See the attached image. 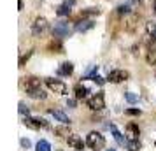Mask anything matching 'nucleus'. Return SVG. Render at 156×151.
<instances>
[{
    "mask_svg": "<svg viewBox=\"0 0 156 151\" xmlns=\"http://www.w3.org/2000/svg\"><path fill=\"white\" fill-rule=\"evenodd\" d=\"M48 30V20L46 18H37L35 23H34V27H32V32H34V35H42L44 32Z\"/></svg>",
    "mask_w": 156,
    "mask_h": 151,
    "instance_id": "nucleus-5",
    "label": "nucleus"
},
{
    "mask_svg": "<svg viewBox=\"0 0 156 151\" xmlns=\"http://www.w3.org/2000/svg\"><path fill=\"white\" fill-rule=\"evenodd\" d=\"M90 79H93V81H95V83H97V84H100V86H102V84L105 83V79H104V77H100L98 74H95V76H91Z\"/></svg>",
    "mask_w": 156,
    "mask_h": 151,
    "instance_id": "nucleus-24",
    "label": "nucleus"
},
{
    "mask_svg": "<svg viewBox=\"0 0 156 151\" xmlns=\"http://www.w3.org/2000/svg\"><path fill=\"white\" fill-rule=\"evenodd\" d=\"M74 93H76V99H79V100H81V99H84L86 95H88V88L83 86L81 83H77V84L74 86Z\"/></svg>",
    "mask_w": 156,
    "mask_h": 151,
    "instance_id": "nucleus-16",
    "label": "nucleus"
},
{
    "mask_svg": "<svg viewBox=\"0 0 156 151\" xmlns=\"http://www.w3.org/2000/svg\"><path fill=\"white\" fill-rule=\"evenodd\" d=\"M67 106H70V107H74V106H76V100H69V102H67Z\"/></svg>",
    "mask_w": 156,
    "mask_h": 151,
    "instance_id": "nucleus-30",
    "label": "nucleus"
},
{
    "mask_svg": "<svg viewBox=\"0 0 156 151\" xmlns=\"http://www.w3.org/2000/svg\"><path fill=\"white\" fill-rule=\"evenodd\" d=\"M67 142H69V146H72L74 149H84V142L81 141V137L79 135H69L67 137Z\"/></svg>",
    "mask_w": 156,
    "mask_h": 151,
    "instance_id": "nucleus-8",
    "label": "nucleus"
},
{
    "mask_svg": "<svg viewBox=\"0 0 156 151\" xmlns=\"http://www.w3.org/2000/svg\"><path fill=\"white\" fill-rule=\"evenodd\" d=\"M20 142H21L23 148H30V141H28V139H21Z\"/></svg>",
    "mask_w": 156,
    "mask_h": 151,
    "instance_id": "nucleus-28",
    "label": "nucleus"
},
{
    "mask_svg": "<svg viewBox=\"0 0 156 151\" xmlns=\"http://www.w3.org/2000/svg\"><path fill=\"white\" fill-rule=\"evenodd\" d=\"M126 132H128V139H139V135H140L139 125H135V123H128Z\"/></svg>",
    "mask_w": 156,
    "mask_h": 151,
    "instance_id": "nucleus-11",
    "label": "nucleus"
},
{
    "mask_svg": "<svg viewBox=\"0 0 156 151\" xmlns=\"http://www.w3.org/2000/svg\"><path fill=\"white\" fill-rule=\"evenodd\" d=\"M125 146H126L130 151H139L140 149V141H139V139H126V144H125Z\"/></svg>",
    "mask_w": 156,
    "mask_h": 151,
    "instance_id": "nucleus-19",
    "label": "nucleus"
},
{
    "mask_svg": "<svg viewBox=\"0 0 156 151\" xmlns=\"http://www.w3.org/2000/svg\"><path fill=\"white\" fill-rule=\"evenodd\" d=\"M27 95L32 97V99H37V100H44V99H46V93L42 92V88H32V90H27Z\"/></svg>",
    "mask_w": 156,
    "mask_h": 151,
    "instance_id": "nucleus-13",
    "label": "nucleus"
},
{
    "mask_svg": "<svg viewBox=\"0 0 156 151\" xmlns=\"http://www.w3.org/2000/svg\"><path fill=\"white\" fill-rule=\"evenodd\" d=\"M153 13L156 14V0H153Z\"/></svg>",
    "mask_w": 156,
    "mask_h": 151,
    "instance_id": "nucleus-32",
    "label": "nucleus"
},
{
    "mask_svg": "<svg viewBox=\"0 0 156 151\" xmlns=\"http://www.w3.org/2000/svg\"><path fill=\"white\" fill-rule=\"evenodd\" d=\"M20 113H21V114H27V116H28V107H27L23 102H20Z\"/></svg>",
    "mask_w": 156,
    "mask_h": 151,
    "instance_id": "nucleus-27",
    "label": "nucleus"
},
{
    "mask_svg": "<svg viewBox=\"0 0 156 151\" xmlns=\"http://www.w3.org/2000/svg\"><path fill=\"white\" fill-rule=\"evenodd\" d=\"M128 79V72L126 70H111L109 76H107V81L109 83H121V81Z\"/></svg>",
    "mask_w": 156,
    "mask_h": 151,
    "instance_id": "nucleus-7",
    "label": "nucleus"
},
{
    "mask_svg": "<svg viewBox=\"0 0 156 151\" xmlns=\"http://www.w3.org/2000/svg\"><path fill=\"white\" fill-rule=\"evenodd\" d=\"M125 99H126L130 104H135V102H139V95H135V93H125Z\"/></svg>",
    "mask_w": 156,
    "mask_h": 151,
    "instance_id": "nucleus-22",
    "label": "nucleus"
},
{
    "mask_svg": "<svg viewBox=\"0 0 156 151\" xmlns=\"http://www.w3.org/2000/svg\"><path fill=\"white\" fill-rule=\"evenodd\" d=\"M18 9H20V11L23 9V0H20V2H18Z\"/></svg>",
    "mask_w": 156,
    "mask_h": 151,
    "instance_id": "nucleus-31",
    "label": "nucleus"
},
{
    "mask_svg": "<svg viewBox=\"0 0 156 151\" xmlns=\"http://www.w3.org/2000/svg\"><path fill=\"white\" fill-rule=\"evenodd\" d=\"M146 60H147L149 65H156V42H153L149 46L147 55H146Z\"/></svg>",
    "mask_w": 156,
    "mask_h": 151,
    "instance_id": "nucleus-12",
    "label": "nucleus"
},
{
    "mask_svg": "<svg viewBox=\"0 0 156 151\" xmlns=\"http://www.w3.org/2000/svg\"><path fill=\"white\" fill-rule=\"evenodd\" d=\"M107 151H116V149H107Z\"/></svg>",
    "mask_w": 156,
    "mask_h": 151,
    "instance_id": "nucleus-33",
    "label": "nucleus"
},
{
    "mask_svg": "<svg viewBox=\"0 0 156 151\" xmlns=\"http://www.w3.org/2000/svg\"><path fill=\"white\" fill-rule=\"evenodd\" d=\"M147 34L151 37H156V25L154 23H147Z\"/></svg>",
    "mask_w": 156,
    "mask_h": 151,
    "instance_id": "nucleus-23",
    "label": "nucleus"
},
{
    "mask_svg": "<svg viewBox=\"0 0 156 151\" xmlns=\"http://www.w3.org/2000/svg\"><path fill=\"white\" fill-rule=\"evenodd\" d=\"M109 130L112 132L114 139H116V142L119 144V146H125V144H126V141H125V139H123V135H121V132L116 128V125H109Z\"/></svg>",
    "mask_w": 156,
    "mask_h": 151,
    "instance_id": "nucleus-14",
    "label": "nucleus"
},
{
    "mask_svg": "<svg viewBox=\"0 0 156 151\" xmlns=\"http://www.w3.org/2000/svg\"><path fill=\"white\" fill-rule=\"evenodd\" d=\"M30 56H32V51H28L27 55H23V56L20 58V67H23V65H25V62H27V60H28Z\"/></svg>",
    "mask_w": 156,
    "mask_h": 151,
    "instance_id": "nucleus-25",
    "label": "nucleus"
},
{
    "mask_svg": "<svg viewBox=\"0 0 156 151\" xmlns=\"http://www.w3.org/2000/svg\"><path fill=\"white\" fill-rule=\"evenodd\" d=\"M154 146H156V141H154Z\"/></svg>",
    "mask_w": 156,
    "mask_h": 151,
    "instance_id": "nucleus-34",
    "label": "nucleus"
},
{
    "mask_svg": "<svg viewBox=\"0 0 156 151\" xmlns=\"http://www.w3.org/2000/svg\"><path fill=\"white\" fill-rule=\"evenodd\" d=\"M25 86H27V90H32V88H41V81L37 79V77H28Z\"/></svg>",
    "mask_w": 156,
    "mask_h": 151,
    "instance_id": "nucleus-20",
    "label": "nucleus"
},
{
    "mask_svg": "<svg viewBox=\"0 0 156 151\" xmlns=\"http://www.w3.org/2000/svg\"><path fill=\"white\" fill-rule=\"evenodd\" d=\"M35 151H51V144L42 139V141H39V142H37V149Z\"/></svg>",
    "mask_w": 156,
    "mask_h": 151,
    "instance_id": "nucleus-21",
    "label": "nucleus"
},
{
    "mask_svg": "<svg viewBox=\"0 0 156 151\" xmlns=\"http://www.w3.org/2000/svg\"><path fill=\"white\" fill-rule=\"evenodd\" d=\"M93 28V21L91 20H84V21H79L77 25H76V30L77 32H86V30Z\"/></svg>",
    "mask_w": 156,
    "mask_h": 151,
    "instance_id": "nucleus-18",
    "label": "nucleus"
},
{
    "mask_svg": "<svg viewBox=\"0 0 156 151\" xmlns=\"http://www.w3.org/2000/svg\"><path fill=\"white\" fill-rule=\"evenodd\" d=\"M69 34H70V27L67 21H58L53 27V35L55 37H67Z\"/></svg>",
    "mask_w": 156,
    "mask_h": 151,
    "instance_id": "nucleus-4",
    "label": "nucleus"
},
{
    "mask_svg": "<svg viewBox=\"0 0 156 151\" xmlns=\"http://www.w3.org/2000/svg\"><path fill=\"white\" fill-rule=\"evenodd\" d=\"M88 107L93 111H102L105 107V100H104V93H95L91 99H88Z\"/></svg>",
    "mask_w": 156,
    "mask_h": 151,
    "instance_id": "nucleus-3",
    "label": "nucleus"
},
{
    "mask_svg": "<svg viewBox=\"0 0 156 151\" xmlns=\"http://www.w3.org/2000/svg\"><path fill=\"white\" fill-rule=\"evenodd\" d=\"M126 114H130V116H140V109H126Z\"/></svg>",
    "mask_w": 156,
    "mask_h": 151,
    "instance_id": "nucleus-26",
    "label": "nucleus"
},
{
    "mask_svg": "<svg viewBox=\"0 0 156 151\" xmlns=\"http://www.w3.org/2000/svg\"><path fill=\"white\" fill-rule=\"evenodd\" d=\"M72 5H74V0H67V2H63V4L56 9V14L58 16H69L70 14V7Z\"/></svg>",
    "mask_w": 156,
    "mask_h": 151,
    "instance_id": "nucleus-10",
    "label": "nucleus"
},
{
    "mask_svg": "<svg viewBox=\"0 0 156 151\" xmlns=\"http://www.w3.org/2000/svg\"><path fill=\"white\" fill-rule=\"evenodd\" d=\"M51 116H55V120H58L60 123H67V125H70V120H69V116L65 114L63 111H58V109H49L48 111Z\"/></svg>",
    "mask_w": 156,
    "mask_h": 151,
    "instance_id": "nucleus-9",
    "label": "nucleus"
},
{
    "mask_svg": "<svg viewBox=\"0 0 156 151\" xmlns=\"http://www.w3.org/2000/svg\"><path fill=\"white\" fill-rule=\"evenodd\" d=\"M25 125L30 127V128H48V121L42 120V118H30V116H27L25 118Z\"/></svg>",
    "mask_w": 156,
    "mask_h": 151,
    "instance_id": "nucleus-6",
    "label": "nucleus"
},
{
    "mask_svg": "<svg viewBox=\"0 0 156 151\" xmlns=\"http://www.w3.org/2000/svg\"><path fill=\"white\" fill-rule=\"evenodd\" d=\"M86 144L91 148L93 151H100L104 146H105V139L100 132H90L88 137H86Z\"/></svg>",
    "mask_w": 156,
    "mask_h": 151,
    "instance_id": "nucleus-1",
    "label": "nucleus"
},
{
    "mask_svg": "<svg viewBox=\"0 0 156 151\" xmlns=\"http://www.w3.org/2000/svg\"><path fill=\"white\" fill-rule=\"evenodd\" d=\"M55 134L60 135V137H69L70 135V127H69L67 123H63L62 127H56V128H55Z\"/></svg>",
    "mask_w": 156,
    "mask_h": 151,
    "instance_id": "nucleus-17",
    "label": "nucleus"
},
{
    "mask_svg": "<svg viewBox=\"0 0 156 151\" xmlns=\"http://www.w3.org/2000/svg\"><path fill=\"white\" fill-rule=\"evenodd\" d=\"M72 72H74V65H72L70 62L62 63V67L58 69V74H60V76H70Z\"/></svg>",
    "mask_w": 156,
    "mask_h": 151,
    "instance_id": "nucleus-15",
    "label": "nucleus"
},
{
    "mask_svg": "<svg viewBox=\"0 0 156 151\" xmlns=\"http://www.w3.org/2000/svg\"><path fill=\"white\" fill-rule=\"evenodd\" d=\"M125 13H128V5H121L119 7V14H125Z\"/></svg>",
    "mask_w": 156,
    "mask_h": 151,
    "instance_id": "nucleus-29",
    "label": "nucleus"
},
{
    "mask_svg": "<svg viewBox=\"0 0 156 151\" xmlns=\"http://www.w3.org/2000/svg\"><path fill=\"white\" fill-rule=\"evenodd\" d=\"M46 86L49 88L51 92L60 95H67V84L60 79H46Z\"/></svg>",
    "mask_w": 156,
    "mask_h": 151,
    "instance_id": "nucleus-2",
    "label": "nucleus"
}]
</instances>
